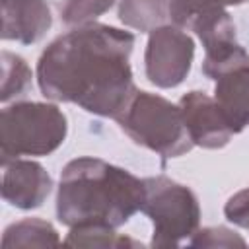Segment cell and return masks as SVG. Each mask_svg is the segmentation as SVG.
I'll list each match as a JSON object with an SVG mask.
<instances>
[{"instance_id":"cell-1","label":"cell","mask_w":249,"mask_h":249,"mask_svg":"<svg viewBox=\"0 0 249 249\" xmlns=\"http://www.w3.org/2000/svg\"><path fill=\"white\" fill-rule=\"evenodd\" d=\"M132 47L130 31L95 21L78 25L39 56V89L47 99L117 119L138 91L128 62Z\"/></svg>"},{"instance_id":"cell-2","label":"cell","mask_w":249,"mask_h":249,"mask_svg":"<svg viewBox=\"0 0 249 249\" xmlns=\"http://www.w3.org/2000/svg\"><path fill=\"white\" fill-rule=\"evenodd\" d=\"M146 196L144 179L99 158H76L60 171L56 218L64 226H124Z\"/></svg>"},{"instance_id":"cell-3","label":"cell","mask_w":249,"mask_h":249,"mask_svg":"<svg viewBox=\"0 0 249 249\" xmlns=\"http://www.w3.org/2000/svg\"><path fill=\"white\" fill-rule=\"evenodd\" d=\"M115 121L134 144L156 152L161 160L179 158L195 146L179 105L150 91L138 89Z\"/></svg>"},{"instance_id":"cell-4","label":"cell","mask_w":249,"mask_h":249,"mask_svg":"<svg viewBox=\"0 0 249 249\" xmlns=\"http://www.w3.org/2000/svg\"><path fill=\"white\" fill-rule=\"evenodd\" d=\"M66 115L53 103L18 101L0 115L2 163L19 156H49L66 138Z\"/></svg>"},{"instance_id":"cell-5","label":"cell","mask_w":249,"mask_h":249,"mask_svg":"<svg viewBox=\"0 0 249 249\" xmlns=\"http://www.w3.org/2000/svg\"><path fill=\"white\" fill-rule=\"evenodd\" d=\"M146 196L142 202V212L152 220V247H177L183 239L193 237L200 222V206L196 195L165 177H146L144 179Z\"/></svg>"},{"instance_id":"cell-6","label":"cell","mask_w":249,"mask_h":249,"mask_svg":"<svg viewBox=\"0 0 249 249\" xmlns=\"http://www.w3.org/2000/svg\"><path fill=\"white\" fill-rule=\"evenodd\" d=\"M195 43L191 35L177 25H161L150 31L144 66L146 78L163 89L179 86L193 64Z\"/></svg>"},{"instance_id":"cell-7","label":"cell","mask_w":249,"mask_h":249,"mask_svg":"<svg viewBox=\"0 0 249 249\" xmlns=\"http://www.w3.org/2000/svg\"><path fill=\"white\" fill-rule=\"evenodd\" d=\"M179 109L195 146L224 148L233 134H239L216 97L204 91H189L179 99Z\"/></svg>"},{"instance_id":"cell-8","label":"cell","mask_w":249,"mask_h":249,"mask_svg":"<svg viewBox=\"0 0 249 249\" xmlns=\"http://www.w3.org/2000/svg\"><path fill=\"white\" fill-rule=\"evenodd\" d=\"M2 196L8 204L31 210L47 200L53 179L41 163L18 158L2 163Z\"/></svg>"},{"instance_id":"cell-9","label":"cell","mask_w":249,"mask_h":249,"mask_svg":"<svg viewBox=\"0 0 249 249\" xmlns=\"http://www.w3.org/2000/svg\"><path fill=\"white\" fill-rule=\"evenodd\" d=\"M53 16L45 0H2V39L21 45L37 43L51 27Z\"/></svg>"},{"instance_id":"cell-10","label":"cell","mask_w":249,"mask_h":249,"mask_svg":"<svg viewBox=\"0 0 249 249\" xmlns=\"http://www.w3.org/2000/svg\"><path fill=\"white\" fill-rule=\"evenodd\" d=\"M214 82V97L224 107L237 132H241L249 126V64L237 66Z\"/></svg>"},{"instance_id":"cell-11","label":"cell","mask_w":249,"mask_h":249,"mask_svg":"<svg viewBox=\"0 0 249 249\" xmlns=\"http://www.w3.org/2000/svg\"><path fill=\"white\" fill-rule=\"evenodd\" d=\"M171 0H121L119 19L136 31L150 33L161 25H171Z\"/></svg>"},{"instance_id":"cell-12","label":"cell","mask_w":249,"mask_h":249,"mask_svg":"<svg viewBox=\"0 0 249 249\" xmlns=\"http://www.w3.org/2000/svg\"><path fill=\"white\" fill-rule=\"evenodd\" d=\"M58 231L41 218H25L4 230V247H53L58 245Z\"/></svg>"},{"instance_id":"cell-13","label":"cell","mask_w":249,"mask_h":249,"mask_svg":"<svg viewBox=\"0 0 249 249\" xmlns=\"http://www.w3.org/2000/svg\"><path fill=\"white\" fill-rule=\"evenodd\" d=\"M64 243L76 245V247H142V243L126 235H121L115 231V228H109L103 224L72 226Z\"/></svg>"},{"instance_id":"cell-14","label":"cell","mask_w":249,"mask_h":249,"mask_svg":"<svg viewBox=\"0 0 249 249\" xmlns=\"http://www.w3.org/2000/svg\"><path fill=\"white\" fill-rule=\"evenodd\" d=\"M2 62V88H0V99L2 103H8L14 97L23 95L31 86V68L27 66L25 58L19 54L4 51L0 56Z\"/></svg>"},{"instance_id":"cell-15","label":"cell","mask_w":249,"mask_h":249,"mask_svg":"<svg viewBox=\"0 0 249 249\" xmlns=\"http://www.w3.org/2000/svg\"><path fill=\"white\" fill-rule=\"evenodd\" d=\"M117 0H66L60 18L66 25H86L113 8Z\"/></svg>"},{"instance_id":"cell-16","label":"cell","mask_w":249,"mask_h":249,"mask_svg":"<svg viewBox=\"0 0 249 249\" xmlns=\"http://www.w3.org/2000/svg\"><path fill=\"white\" fill-rule=\"evenodd\" d=\"M191 247H245V239L239 237L233 230H228L224 226L218 228H204L196 230L193 239L189 241Z\"/></svg>"},{"instance_id":"cell-17","label":"cell","mask_w":249,"mask_h":249,"mask_svg":"<svg viewBox=\"0 0 249 249\" xmlns=\"http://www.w3.org/2000/svg\"><path fill=\"white\" fill-rule=\"evenodd\" d=\"M224 214L231 224L249 230V187L237 191L233 196L228 198Z\"/></svg>"},{"instance_id":"cell-18","label":"cell","mask_w":249,"mask_h":249,"mask_svg":"<svg viewBox=\"0 0 249 249\" xmlns=\"http://www.w3.org/2000/svg\"><path fill=\"white\" fill-rule=\"evenodd\" d=\"M210 2H214V4H220V6H239V4H245V2H249V0H210Z\"/></svg>"}]
</instances>
